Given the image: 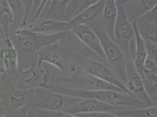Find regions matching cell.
<instances>
[{
	"instance_id": "ba28073f",
	"label": "cell",
	"mask_w": 157,
	"mask_h": 117,
	"mask_svg": "<svg viewBox=\"0 0 157 117\" xmlns=\"http://www.w3.org/2000/svg\"><path fill=\"white\" fill-rule=\"evenodd\" d=\"M76 35L88 47L103 58H105L98 36L90 25H81L77 28Z\"/></svg>"
},
{
	"instance_id": "5b68a950",
	"label": "cell",
	"mask_w": 157,
	"mask_h": 117,
	"mask_svg": "<svg viewBox=\"0 0 157 117\" xmlns=\"http://www.w3.org/2000/svg\"><path fill=\"white\" fill-rule=\"evenodd\" d=\"M119 107L112 106L93 98L84 99L66 108L63 112L74 115L98 112H112Z\"/></svg>"
},
{
	"instance_id": "30bf717a",
	"label": "cell",
	"mask_w": 157,
	"mask_h": 117,
	"mask_svg": "<svg viewBox=\"0 0 157 117\" xmlns=\"http://www.w3.org/2000/svg\"><path fill=\"white\" fill-rule=\"evenodd\" d=\"M132 26L134 29L136 42L134 66L139 74L143 67L144 64L147 58L148 54L145 40L140 33L136 21H134L132 22Z\"/></svg>"
},
{
	"instance_id": "5bb4252c",
	"label": "cell",
	"mask_w": 157,
	"mask_h": 117,
	"mask_svg": "<svg viewBox=\"0 0 157 117\" xmlns=\"http://www.w3.org/2000/svg\"><path fill=\"white\" fill-rule=\"evenodd\" d=\"M123 114L124 116L128 117H157V108L152 106L125 110Z\"/></svg>"
},
{
	"instance_id": "8992f818",
	"label": "cell",
	"mask_w": 157,
	"mask_h": 117,
	"mask_svg": "<svg viewBox=\"0 0 157 117\" xmlns=\"http://www.w3.org/2000/svg\"><path fill=\"white\" fill-rule=\"evenodd\" d=\"M127 82L126 88L133 96L149 107L151 99L147 93L143 81L135 67L131 66L126 69Z\"/></svg>"
},
{
	"instance_id": "9a60e30c",
	"label": "cell",
	"mask_w": 157,
	"mask_h": 117,
	"mask_svg": "<svg viewBox=\"0 0 157 117\" xmlns=\"http://www.w3.org/2000/svg\"><path fill=\"white\" fill-rule=\"evenodd\" d=\"M33 108L38 117H78L61 111H51Z\"/></svg>"
},
{
	"instance_id": "8fae6325",
	"label": "cell",
	"mask_w": 157,
	"mask_h": 117,
	"mask_svg": "<svg viewBox=\"0 0 157 117\" xmlns=\"http://www.w3.org/2000/svg\"><path fill=\"white\" fill-rule=\"evenodd\" d=\"M105 3V1H98L82 11L75 21L81 25H90L102 15Z\"/></svg>"
},
{
	"instance_id": "9c48e42d",
	"label": "cell",
	"mask_w": 157,
	"mask_h": 117,
	"mask_svg": "<svg viewBox=\"0 0 157 117\" xmlns=\"http://www.w3.org/2000/svg\"><path fill=\"white\" fill-rule=\"evenodd\" d=\"M8 96L9 105L15 111L33 103L36 98V91L15 89L11 91Z\"/></svg>"
},
{
	"instance_id": "7c38bea8",
	"label": "cell",
	"mask_w": 157,
	"mask_h": 117,
	"mask_svg": "<svg viewBox=\"0 0 157 117\" xmlns=\"http://www.w3.org/2000/svg\"><path fill=\"white\" fill-rule=\"evenodd\" d=\"M87 77L84 78L82 81V86L83 89L82 90L86 91L109 90L126 93L115 85L90 74Z\"/></svg>"
},
{
	"instance_id": "ac0fdd59",
	"label": "cell",
	"mask_w": 157,
	"mask_h": 117,
	"mask_svg": "<svg viewBox=\"0 0 157 117\" xmlns=\"http://www.w3.org/2000/svg\"><path fill=\"white\" fill-rule=\"evenodd\" d=\"M146 49L148 56L157 61V43H153L149 44Z\"/></svg>"
},
{
	"instance_id": "277c9868",
	"label": "cell",
	"mask_w": 157,
	"mask_h": 117,
	"mask_svg": "<svg viewBox=\"0 0 157 117\" xmlns=\"http://www.w3.org/2000/svg\"><path fill=\"white\" fill-rule=\"evenodd\" d=\"M116 2L117 15L114 28V40L117 41L122 48L129 52V42L134 35V29L127 17L125 5L119 1Z\"/></svg>"
},
{
	"instance_id": "4fadbf2b",
	"label": "cell",
	"mask_w": 157,
	"mask_h": 117,
	"mask_svg": "<svg viewBox=\"0 0 157 117\" xmlns=\"http://www.w3.org/2000/svg\"><path fill=\"white\" fill-rule=\"evenodd\" d=\"M102 15L105 22L108 23L109 31V36L114 41V28L117 15V8L116 1L114 0L105 1Z\"/></svg>"
},
{
	"instance_id": "52a82bcc",
	"label": "cell",
	"mask_w": 157,
	"mask_h": 117,
	"mask_svg": "<svg viewBox=\"0 0 157 117\" xmlns=\"http://www.w3.org/2000/svg\"><path fill=\"white\" fill-rule=\"evenodd\" d=\"M86 71L88 74L115 85L126 93L133 96L112 70L101 62L98 61L93 62L88 65Z\"/></svg>"
},
{
	"instance_id": "7a4b0ae2",
	"label": "cell",
	"mask_w": 157,
	"mask_h": 117,
	"mask_svg": "<svg viewBox=\"0 0 157 117\" xmlns=\"http://www.w3.org/2000/svg\"><path fill=\"white\" fill-rule=\"evenodd\" d=\"M90 26L99 38L105 58L112 64L120 78L127 81L125 57L120 48L98 24L93 23Z\"/></svg>"
},
{
	"instance_id": "ffe728a7",
	"label": "cell",
	"mask_w": 157,
	"mask_h": 117,
	"mask_svg": "<svg viewBox=\"0 0 157 117\" xmlns=\"http://www.w3.org/2000/svg\"><path fill=\"white\" fill-rule=\"evenodd\" d=\"M0 117H5V115L3 114L2 108L0 107Z\"/></svg>"
},
{
	"instance_id": "6da1fadb",
	"label": "cell",
	"mask_w": 157,
	"mask_h": 117,
	"mask_svg": "<svg viewBox=\"0 0 157 117\" xmlns=\"http://www.w3.org/2000/svg\"><path fill=\"white\" fill-rule=\"evenodd\" d=\"M70 96L74 97L83 99L93 98L103 102L112 106L117 107H136L145 108L142 101L126 93L109 90L86 91L83 90L60 89L55 91Z\"/></svg>"
},
{
	"instance_id": "3957f363",
	"label": "cell",
	"mask_w": 157,
	"mask_h": 117,
	"mask_svg": "<svg viewBox=\"0 0 157 117\" xmlns=\"http://www.w3.org/2000/svg\"><path fill=\"white\" fill-rule=\"evenodd\" d=\"M36 94V98L33 103V108L51 111L63 112L66 108L84 99L42 90H38Z\"/></svg>"
},
{
	"instance_id": "2e32d148",
	"label": "cell",
	"mask_w": 157,
	"mask_h": 117,
	"mask_svg": "<svg viewBox=\"0 0 157 117\" xmlns=\"http://www.w3.org/2000/svg\"><path fill=\"white\" fill-rule=\"evenodd\" d=\"M74 115L78 117H128L118 116L114 115L112 112H98L91 113H79Z\"/></svg>"
},
{
	"instance_id": "d6986e66",
	"label": "cell",
	"mask_w": 157,
	"mask_h": 117,
	"mask_svg": "<svg viewBox=\"0 0 157 117\" xmlns=\"http://www.w3.org/2000/svg\"><path fill=\"white\" fill-rule=\"evenodd\" d=\"M26 117H38V116L34 111L33 108H31V107L27 112Z\"/></svg>"
},
{
	"instance_id": "e0dca14e",
	"label": "cell",
	"mask_w": 157,
	"mask_h": 117,
	"mask_svg": "<svg viewBox=\"0 0 157 117\" xmlns=\"http://www.w3.org/2000/svg\"><path fill=\"white\" fill-rule=\"evenodd\" d=\"M31 104H28L23 108L13 111L11 117H26L27 112L31 108Z\"/></svg>"
}]
</instances>
